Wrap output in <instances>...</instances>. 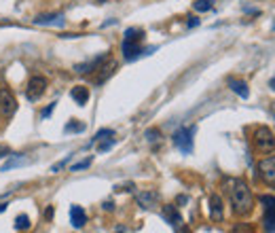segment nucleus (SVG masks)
I'll list each match as a JSON object with an SVG mask.
<instances>
[{
	"label": "nucleus",
	"instance_id": "423d86ee",
	"mask_svg": "<svg viewBox=\"0 0 275 233\" xmlns=\"http://www.w3.org/2000/svg\"><path fill=\"white\" fill-rule=\"evenodd\" d=\"M136 202L142 210H152V208H157L159 202H161V195L157 191H152V189H144V191H138L136 193Z\"/></svg>",
	"mask_w": 275,
	"mask_h": 233
},
{
	"label": "nucleus",
	"instance_id": "58836bf2",
	"mask_svg": "<svg viewBox=\"0 0 275 233\" xmlns=\"http://www.w3.org/2000/svg\"><path fill=\"white\" fill-rule=\"evenodd\" d=\"M273 30H275V23H273Z\"/></svg>",
	"mask_w": 275,
	"mask_h": 233
},
{
	"label": "nucleus",
	"instance_id": "2eb2a0df",
	"mask_svg": "<svg viewBox=\"0 0 275 233\" xmlns=\"http://www.w3.org/2000/svg\"><path fill=\"white\" fill-rule=\"evenodd\" d=\"M229 87H231V91H235L239 98H250V89H248V85H246V81H239V79H229Z\"/></svg>",
	"mask_w": 275,
	"mask_h": 233
},
{
	"label": "nucleus",
	"instance_id": "aec40b11",
	"mask_svg": "<svg viewBox=\"0 0 275 233\" xmlns=\"http://www.w3.org/2000/svg\"><path fill=\"white\" fill-rule=\"evenodd\" d=\"M23 161V155H13V159H11V161H7L5 163V166L3 168H0V172H9L11 168H15V166H19V163Z\"/></svg>",
	"mask_w": 275,
	"mask_h": 233
},
{
	"label": "nucleus",
	"instance_id": "20e7f679",
	"mask_svg": "<svg viewBox=\"0 0 275 233\" xmlns=\"http://www.w3.org/2000/svg\"><path fill=\"white\" fill-rule=\"evenodd\" d=\"M254 144H256V148L260 150V153H271V150L275 148V138H273V132L269 130V127H265V125L256 127Z\"/></svg>",
	"mask_w": 275,
	"mask_h": 233
},
{
	"label": "nucleus",
	"instance_id": "f8f14e48",
	"mask_svg": "<svg viewBox=\"0 0 275 233\" xmlns=\"http://www.w3.org/2000/svg\"><path fill=\"white\" fill-rule=\"evenodd\" d=\"M106 60H108V55L102 53V55H98L95 60H91V62H87V64H78V66H74V70H76V72H81V74H87V72H91V70H98Z\"/></svg>",
	"mask_w": 275,
	"mask_h": 233
},
{
	"label": "nucleus",
	"instance_id": "7c9ffc66",
	"mask_svg": "<svg viewBox=\"0 0 275 233\" xmlns=\"http://www.w3.org/2000/svg\"><path fill=\"white\" fill-rule=\"evenodd\" d=\"M193 26H199V19L197 17H188V28H193Z\"/></svg>",
	"mask_w": 275,
	"mask_h": 233
},
{
	"label": "nucleus",
	"instance_id": "72a5a7b5",
	"mask_svg": "<svg viewBox=\"0 0 275 233\" xmlns=\"http://www.w3.org/2000/svg\"><path fill=\"white\" fill-rule=\"evenodd\" d=\"M186 202H188L186 195H180V197H178V204H186Z\"/></svg>",
	"mask_w": 275,
	"mask_h": 233
},
{
	"label": "nucleus",
	"instance_id": "393cba45",
	"mask_svg": "<svg viewBox=\"0 0 275 233\" xmlns=\"http://www.w3.org/2000/svg\"><path fill=\"white\" fill-rule=\"evenodd\" d=\"M91 161H93L91 157H89V159H85V161H78V163H74V166L70 168V172H81V170H87V168L91 166Z\"/></svg>",
	"mask_w": 275,
	"mask_h": 233
},
{
	"label": "nucleus",
	"instance_id": "39448f33",
	"mask_svg": "<svg viewBox=\"0 0 275 233\" xmlns=\"http://www.w3.org/2000/svg\"><path fill=\"white\" fill-rule=\"evenodd\" d=\"M260 204L265 206V231L275 233V197L273 195H260Z\"/></svg>",
	"mask_w": 275,
	"mask_h": 233
},
{
	"label": "nucleus",
	"instance_id": "4be33fe9",
	"mask_svg": "<svg viewBox=\"0 0 275 233\" xmlns=\"http://www.w3.org/2000/svg\"><path fill=\"white\" fill-rule=\"evenodd\" d=\"M114 144H116V140H114V138H106V140H100V146H98V150H100V153H106V150H110Z\"/></svg>",
	"mask_w": 275,
	"mask_h": 233
},
{
	"label": "nucleus",
	"instance_id": "c85d7f7f",
	"mask_svg": "<svg viewBox=\"0 0 275 233\" xmlns=\"http://www.w3.org/2000/svg\"><path fill=\"white\" fill-rule=\"evenodd\" d=\"M53 108H55V102H51V104H49V106H47V108H45V110L41 112V116H43V119H47V116H49V114L53 112Z\"/></svg>",
	"mask_w": 275,
	"mask_h": 233
},
{
	"label": "nucleus",
	"instance_id": "9d476101",
	"mask_svg": "<svg viewBox=\"0 0 275 233\" xmlns=\"http://www.w3.org/2000/svg\"><path fill=\"white\" fill-rule=\"evenodd\" d=\"M163 218L170 223L174 229H180L182 227V216H180V212H178V208L176 206H163Z\"/></svg>",
	"mask_w": 275,
	"mask_h": 233
},
{
	"label": "nucleus",
	"instance_id": "dca6fc26",
	"mask_svg": "<svg viewBox=\"0 0 275 233\" xmlns=\"http://www.w3.org/2000/svg\"><path fill=\"white\" fill-rule=\"evenodd\" d=\"M70 96H72V100L78 104V106H85V104L89 102V89L87 87H74L72 91H70Z\"/></svg>",
	"mask_w": 275,
	"mask_h": 233
},
{
	"label": "nucleus",
	"instance_id": "473e14b6",
	"mask_svg": "<svg viewBox=\"0 0 275 233\" xmlns=\"http://www.w3.org/2000/svg\"><path fill=\"white\" fill-rule=\"evenodd\" d=\"M104 210H108V212H112V210H114V204H112V202H104Z\"/></svg>",
	"mask_w": 275,
	"mask_h": 233
},
{
	"label": "nucleus",
	"instance_id": "f704fd0d",
	"mask_svg": "<svg viewBox=\"0 0 275 233\" xmlns=\"http://www.w3.org/2000/svg\"><path fill=\"white\" fill-rule=\"evenodd\" d=\"M269 85H271V87H273V91H275V79H271V81H269Z\"/></svg>",
	"mask_w": 275,
	"mask_h": 233
},
{
	"label": "nucleus",
	"instance_id": "5701e85b",
	"mask_svg": "<svg viewBox=\"0 0 275 233\" xmlns=\"http://www.w3.org/2000/svg\"><path fill=\"white\" fill-rule=\"evenodd\" d=\"M144 136H146V140H148L150 144L159 142V140L163 138V136H161V132H159V130H154V127H152V130H146V134H144Z\"/></svg>",
	"mask_w": 275,
	"mask_h": 233
},
{
	"label": "nucleus",
	"instance_id": "e433bc0d",
	"mask_svg": "<svg viewBox=\"0 0 275 233\" xmlns=\"http://www.w3.org/2000/svg\"><path fill=\"white\" fill-rule=\"evenodd\" d=\"M182 233H190V231H188V229H186V227H184V229H182Z\"/></svg>",
	"mask_w": 275,
	"mask_h": 233
},
{
	"label": "nucleus",
	"instance_id": "cd10ccee",
	"mask_svg": "<svg viewBox=\"0 0 275 233\" xmlns=\"http://www.w3.org/2000/svg\"><path fill=\"white\" fill-rule=\"evenodd\" d=\"M114 191H134V182H127V184H119V186H114Z\"/></svg>",
	"mask_w": 275,
	"mask_h": 233
},
{
	"label": "nucleus",
	"instance_id": "4468645a",
	"mask_svg": "<svg viewBox=\"0 0 275 233\" xmlns=\"http://www.w3.org/2000/svg\"><path fill=\"white\" fill-rule=\"evenodd\" d=\"M210 216H212V220H222V216H224L222 200L218 195H210Z\"/></svg>",
	"mask_w": 275,
	"mask_h": 233
},
{
	"label": "nucleus",
	"instance_id": "f3484780",
	"mask_svg": "<svg viewBox=\"0 0 275 233\" xmlns=\"http://www.w3.org/2000/svg\"><path fill=\"white\" fill-rule=\"evenodd\" d=\"M98 70H102V74H100L98 79H95V83L100 85V83H104V81H106V79H108V76H110V74L114 72V62H108V64H104V66H100Z\"/></svg>",
	"mask_w": 275,
	"mask_h": 233
},
{
	"label": "nucleus",
	"instance_id": "c9c22d12",
	"mask_svg": "<svg viewBox=\"0 0 275 233\" xmlns=\"http://www.w3.org/2000/svg\"><path fill=\"white\" fill-rule=\"evenodd\" d=\"M7 210V204H0V212H5Z\"/></svg>",
	"mask_w": 275,
	"mask_h": 233
},
{
	"label": "nucleus",
	"instance_id": "a211bd4d",
	"mask_svg": "<svg viewBox=\"0 0 275 233\" xmlns=\"http://www.w3.org/2000/svg\"><path fill=\"white\" fill-rule=\"evenodd\" d=\"M17 231H26V229H30L32 227V223H30V218H28V214H19L17 218H15V225H13Z\"/></svg>",
	"mask_w": 275,
	"mask_h": 233
},
{
	"label": "nucleus",
	"instance_id": "f257e3e1",
	"mask_svg": "<svg viewBox=\"0 0 275 233\" xmlns=\"http://www.w3.org/2000/svg\"><path fill=\"white\" fill-rule=\"evenodd\" d=\"M231 204H233V212L239 214V216H246L252 212L254 208V197H252V191L246 180L237 178L233 180L231 184Z\"/></svg>",
	"mask_w": 275,
	"mask_h": 233
},
{
	"label": "nucleus",
	"instance_id": "bb28decb",
	"mask_svg": "<svg viewBox=\"0 0 275 233\" xmlns=\"http://www.w3.org/2000/svg\"><path fill=\"white\" fill-rule=\"evenodd\" d=\"M70 157H72V155H66V159H62V161H59V163H55V166L51 168V172H53V174H57V172H59V170H62V168H66V163L70 161Z\"/></svg>",
	"mask_w": 275,
	"mask_h": 233
},
{
	"label": "nucleus",
	"instance_id": "6ab92c4d",
	"mask_svg": "<svg viewBox=\"0 0 275 233\" xmlns=\"http://www.w3.org/2000/svg\"><path fill=\"white\" fill-rule=\"evenodd\" d=\"M214 7V0H195L193 3V9L199 11V13H206V11H210Z\"/></svg>",
	"mask_w": 275,
	"mask_h": 233
},
{
	"label": "nucleus",
	"instance_id": "4c0bfd02",
	"mask_svg": "<svg viewBox=\"0 0 275 233\" xmlns=\"http://www.w3.org/2000/svg\"><path fill=\"white\" fill-rule=\"evenodd\" d=\"M0 85H3V74H0Z\"/></svg>",
	"mask_w": 275,
	"mask_h": 233
},
{
	"label": "nucleus",
	"instance_id": "b1692460",
	"mask_svg": "<svg viewBox=\"0 0 275 233\" xmlns=\"http://www.w3.org/2000/svg\"><path fill=\"white\" fill-rule=\"evenodd\" d=\"M70 132H85V125L83 123H76V121H70L68 125H66V134H70Z\"/></svg>",
	"mask_w": 275,
	"mask_h": 233
},
{
	"label": "nucleus",
	"instance_id": "1a4fd4ad",
	"mask_svg": "<svg viewBox=\"0 0 275 233\" xmlns=\"http://www.w3.org/2000/svg\"><path fill=\"white\" fill-rule=\"evenodd\" d=\"M17 108V102L13 98V93L7 91V89H0V112L5 116H11Z\"/></svg>",
	"mask_w": 275,
	"mask_h": 233
},
{
	"label": "nucleus",
	"instance_id": "2f4dec72",
	"mask_svg": "<svg viewBox=\"0 0 275 233\" xmlns=\"http://www.w3.org/2000/svg\"><path fill=\"white\" fill-rule=\"evenodd\" d=\"M0 157H9V146H3V144H0Z\"/></svg>",
	"mask_w": 275,
	"mask_h": 233
},
{
	"label": "nucleus",
	"instance_id": "9b49d317",
	"mask_svg": "<svg viewBox=\"0 0 275 233\" xmlns=\"http://www.w3.org/2000/svg\"><path fill=\"white\" fill-rule=\"evenodd\" d=\"M38 26H64V15L62 13H45L34 19Z\"/></svg>",
	"mask_w": 275,
	"mask_h": 233
},
{
	"label": "nucleus",
	"instance_id": "7ed1b4c3",
	"mask_svg": "<svg viewBox=\"0 0 275 233\" xmlns=\"http://www.w3.org/2000/svg\"><path fill=\"white\" fill-rule=\"evenodd\" d=\"M195 132H197V127L195 125H190V127H180V130H176L174 132V144L178 146V150H180L182 155H190L193 153V138H195Z\"/></svg>",
	"mask_w": 275,
	"mask_h": 233
},
{
	"label": "nucleus",
	"instance_id": "f03ea898",
	"mask_svg": "<svg viewBox=\"0 0 275 233\" xmlns=\"http://www.w3.org/2000/svg\"><path fill=\"white\" fill-rule=\"evenodd\" d=\"M142 41H144V30L140 28H127L125 30V38H123V55L127 62H134L144 53L148 55L150 51H154V47L150 49H142Z\"/></svg>",
	"mask_w": 275,
	"mask_h": 233
},
{
	"label": "nucleus",
	"instance_id": "ddd939ff",
	"mask_svg": "<svg viewBox=\"0 0 275 233\" xmlns=\"http://www.w3.org/2000/svg\"><path fill=\"white\" fill-rule=\"evenodd\" d=\"M70 223H72L76 229L85 227V223H87V214H85V210H83L81 206H72V208H70Z\"/></svg>",
	"mask_w": 275,
	"mask_h": 233
},
{
	"label": "nucleus",
	"instance_id": "a878e982",
	"mask_svg": "<svg viewBox=\"0 0 275 233\" xmlns=\"http://www.w3.org/2000/svg\"><path fill=\"white\" fill-rule=\"evenodd\" d=\"M233 233H254V231H252V227H250V225H246V223H239V225H235Z\"/></svg>",
	"mask_w": 275,
	"mask_h": 233
},
{
	"label": "nucleus",
	"instance_id": "6e6552de",
	"mask_svg": "<svg viewBox=\"0 0 275 233\" xmlns=\"http://www.w3.org/2000/svg\"><path fill=\"white\" fill-rule=\"evenodd\" d=\"M45 89H47V79L45 76H32L30 81H28V87H26V96H28V100H38L43 93H45Z\"/></svg>",
	"mask_w": 275,
	"mask_h": 233
},
{
	"label": "nucleus",
	"instance_id": "412c9836",
	"mask_svg": "<svg viewBox=\"0 0 275 233\" xmlns=\"http://www.w3.org/2000/svg\"><path fill=\"white\" fill-rule=\"evenodd\" d=\"M112 136H114V132H112V130H108V127H106V130H100L98 134L93 136L91 144H93V142H100V140H106V138H112Z\"/></svg>",
	"mask_w": 275,
	"mask_h": 233
},
{
	"label": "nucleus",
	"instance_id": "c756f323",
	"mask_svg": "<svg viewBox=\"0 0 275 233\" xmlns=\"http://www.w3.org/2000/svg\"><path fill=\"white\" fill-rule=\"evenodd\" d=\"M45 218H47V220H51V218H53V208H51V206L45 210Z\"/></svg>",
	"mask_w": 275,
	"mask_h": 233
},
{
	"label": "nucleus",
	"instance_id": "0eeeda50",
	"mask_svg": "<svg viewBox=\"0 0 275 233\" xmlns=\"http://www.w3.org/2000/svg\"><path fill=\"white\" fill-rule=\"evenodd\" d=\"M258 172H260V178L265 180L267 184L275 186V155H269L265 159H260Z\"/></svg>",
	"mask_w": 275,
	"mask_h": 233
}]
</instances>
